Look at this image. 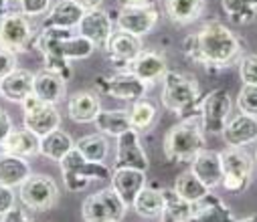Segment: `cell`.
<instances>
[{
  "instance_id": "cell-6",
  "label": "cell",
  "mask_w": 257,
  "mask_h": 222,
  "mask_svg": "<svg viewBox=\"0 0 257 222\" xmlns=\"http://www.w3.org/2000/svg\"><path fill=\"white\" fill-rule=\"evenodd\" d=\"M219 156L223 168L221 186L231 194L245 192L253 178V156L245 147H227V150L219 152Z\"/></svg>"
},
{
  "instance_id": "cell-29",
  "label": "cell",
  "mask_w": 257,
  "mask_h": 222,
  "mask_svg": "<svg viewBox=\"0 0 257 222\" xmlns=\"http://www.w3.org/2000/svg\"><path fill=\"white\" fill-rule=\"evenodd\" d=\"M29 176H31V166L25 158H19V156H13V154L0 156V184L3 186L17 188Z\"/></svg>"
},
{
  "instance_id": "cell-9",
  "label": "cell",
  "mask_w": 257,
  "mask_h": 222,
  "mask_svg": "<svg viewBox=\"0 0 257 222\" xmlns=\"http://www.w3.org/2000/svg\"><path fill=\"white\" fill-rule=\"evenodd\" d=\"M19 198L27 208L35 212L51 210L59 200V186L47 174H31L19 186Z\"/></svg>"
},
{
  "instance_id": "cell-48",
  "label": "cell",
  "mask_w": 257,
  "mask_h": 222,
  "mask_svg": "<svg viewBox=\"0 0 257 222\" xmlns=\"http://www.w3.org/2000/svg\"><path fill=\"white\" fill-rule=\"evenodd\" d=\"M245 3H247L251 9H255V11H257V0H245Z\"/></svg>"
},
{
  "instance_id": "cell-18",
  "label": "cell",
  "mask_w": 257,
  "mask_h": 222,
  "mask_svg": "<svg viewBox=\"0 0 257 222\" xmlns=\"http://www.w3.org/2000/svg\"><path fill=\"white\" fill-rule=\"evenodd\" d=\"M35 73L29 69H15L11 75L0 79V97H5L11 103H25L33 95Z\"/></svg>"
},
{
  "instance_id": "cell-12",
  "label": "cell",
  "mask_w": 257,
  "mask_h": 222,
  "mask_svg": "<svg viewBox=\"0 0 257 222\" xmlns=\"http://www.w3.org/2000/svg\"><path fill=\"white\" fill-rule=\"evenodd\" d=\"M23 125L37 133L39 137L49 135L51 131L59 129L61 125V113L57 111L55 105L41 101L37 95H31L25 103H23Z\"/></svg>"
},
{
  "instance_id": "cell-11",
  "label": "cell",
  "mask_w": 257,
  "mask_h": 222,
  "mask_svg": "<svg viewBox=\"0 0 257 222\" xmlns=\"http://www.w3.org/2000/svg\"><path fill=\"white\" fill-rule=\"evenodd\" d=\"M95 91L105 93L113 99L121 101H138L144 99L148 91V83L136 77L130 71H115L111 77H97L95 79Z\"/></svg>"
},
{
  "instance_id": "cell-47",
  "label": "cell",
  "mask_w": 257,
  "mask_h": 222,
  "mask_svg": "<svg viewBox=\"0 0 257 222\" xmlns=\"http://www.w3.org/2000/svg\"><path fill=\"white\" fill-rule=\"evenodd\" d=\"M235 222H257V216H247V218H241V220H235Z\"/></svg>"
},
{
  "instance_id": "cell-13",
  "label": "cell",
  "mask_w": 257,
  "mask_h": 222,
  "mask_svg": "<svg viewBox=\"0 0 257 222\" xmlns=\"http://www.w3.org/2000/svg\"><path fill=\"white\" fill-rule=\"evenodd\" d=\"M160 19V13L154 5H146V7H121L117 11V15L113 17L115 29L130 33L134 37H144L150 35L152 29L156 27Z\"/></svg>"
},
{
  "instance_id": "cell-17",
  "label": "cell",
  "mask_w": 257,
  "mask_h": 222,
  "mask_svg": "<svg viewBox=\"0 0 257 222\" xmlns=\"http://www.w3.org/2000/svg\"><path fill=\"white\" fill-rule=\"evenodd\" d=\"M85 11L75 3V0H59V3L47 13V19L41 23L39 31L47 29H67L73 31L79 27Z\"/></svg>"
},
{
  "instance_id": "cell-33",
  "label": "cell",
  "mask_w": 257,
  "mask_h": 222,
  "mask_svg": "<svg viewBox=\"0 0 257 222\" xmlns=\"http://www.w3.org/2000/svg\"><path fill=\"white\" fill-rule=\"evenodd\" d=\"M174 190H176L178 196H182L184 200H188V202H192V204H197L199 200H203V198L211 192L190 170H186V172H182V174L176 176V180H174Z\"/></svg>"
},
{
  "instance_id": "cell-43",
  "label": "cell",
  "mask_w": 257,
  "mask_h": 222,
  "mask_svg": "<svg viewBox=\"0 0 257 222\" xmlns=\"http://www.w3.org/2000/svg\"><path fill=\"white\" fill-rule=\"evenodd\" d=\"M3 222H33V220H31V216L27 214V210H25V208L15 206L9 214H5V216H3Z\"/></svg>"
},
{
  "instance_id": "cell-45",
  "label": "cell",
  "mask_w": 257,
  "mask_h": 222,
  "mask_svg": "<svg viewBox=\"0 0 257 222\" xmlns=\"http://www.w3.org/2000/svg\"><path fill=\"white\" fill-rule=\"evenodd\" d=\"M154 5V0H121V7H146Z\"/></svg>"
},
{
  "instance_id": "cell-46",
  "label": "cell",
  "mask_w": 257,
  "mask_h": 222,
  "mask_svg": "<svg viewBox=\"0 0 257 222\" xmlns=\"http://www.w3.org/2000/svg\"><path fill=\"white\" fill-rule=\"evenodd\" d=\"M11 13V0H0V19Z\"/></svg>"
},
{
  "instance_id": "cell-39",
  "label": "cell",
  "mask_w": 257,
  "mask_h": 222,
  "mask_svg": "<svg viewBox=\"0 0 257 222\" xmlns=\"http://www.w3.org/2000/svg\"><path fill=\"white\" fill-rule=\"evenodd\" d=\"M17 3H19V11L29 19L45 15L51 7V0H17Z\"/></svg>"
},
{
  "instance_id": "cell-24",
  "label": "cell",
  "mask_w": 257,
  "mask_h": 222,
  "mask_svg": "<svg viewBox=\"0 0 257 222\" xmlns=\"http://www.w3.org/2000/svg\"><path fill=\"white\" fill-rule=\"evenodd\" d=\"M3 154H13L19 158H33L39 154L41 150V137L33 131H29L27 127L21 129H13L11 135L3 141Z\"/></svg>"
},
{
  "instance_id": "cell-27",
  "label": "cell",
  "mask_w": 257,
  "mask_h": 222,
  "mask_svg": "<svg viewBox=\"0 0 257 222\" xmlns=\"http://www.w3.org/2000/svg\"><path fill=\"white\" fill-rule=\"evenodd\" d=\"M205 9V0H164V15L174 25L195 23Z\"/></svg>"
},
{
  "instance_id": "cell-34",
  "label": "cell",
  "mask_w": 257,
  "mask_h": 222,
  "mask_svg": "<svg viewBox=\"0 0 257 222\" xmlns=\"http://www.w3.org/2000/svg\"><path fill=\"white\" fill-rule=\"evenodd\" d=\"M75 147L91 162H103L109 154V143L103 133H89L75 141Z\"/></svg>"
},
{
  "instance_id": "cell-8",
  "label": "cell",
  "mask_w": 257,
  "mask_h": 222,
  "mask_svg": "<svg viewBox=\"0 0 257 222\" xmlns=\"http://www.w3.org/2000/svg\"><path fill=\"white\" fill-rule=\"evenodd\" d=\"M35 29L31 19L21 11H11L0 19V47L19 55L29 51L35 45Z\"/></svg>"
},
{
  "instance_id": "cell-44",
  "label": "cell",
  "mask_w": 257,
  "mask_h": 222,
  "mask_svg": "<svg viewBox=\"0 0 257 222\" xmlns=\"http://www.w3.org/2000/svg\"><path fill=\"white\" fill-rule=\"evenodd\" d=\"M75 3L87 13V11H95V9H101V3L103 0H75Z\"/></svg>"
},
{
  "instance_id": "cell-19",
  "label": "cell",
  "mask_w": 257,
  "mask_h": 222,
  "mask_svg": "<svg viewBox=\"0 0 257 222\" xmlns=\"http://www.w3.org/2000/svg\"><path fill=\"white\" fill-rule=\"evenodd\" d=\"M127 71L134 73L136 77H140L146 83H154L168 73V61L158 51H142L130 65H127Z\"/></svg>"
},
{
  "instance_id": "cell-41",
  "label": "cell",
  "mask_w": 257,
  "mask_h": 222,
  "mask_svg": "<svg viewBox=\"0 0 257 222\" xmlns=\"http://www.w3.org/2000/svg\"><path fill=\"white\" fill-rule=\"evenodd\" d=\"M13 208H15V192H13V188L0 184V218H3L5 214H9Z\"/></svg>"
},
{
  "instance_id": "cell-2",
  "label": "cell",
  "mask_w": 257,
  "mask_h": 222,
  "mask_svg": "<svg viewBox=\"0 0 257 222\" xmlns=\"http://www.w3.org/2000/svg\"><path fill=\"white\" fill-rule=\"evenodd\" d=\"M33 47L41 51L45 59V69L59 75L63 81L71 79L73 75L69 61L87 59L95 51V45L91 41H87L81 35H73V31H67V29L39 31Z\"/></svg>"
},
{
  "instance_id": "cell-5",
  "label": "cell",
  "mask_w": 257,
  "mask_h": 222,
  "mask_svg": "<svg viewBox=\"0 0 257 222\" xmlns=\"http://www.w3.org/2000/svg\"><path fill=\"white\" fill-rule=\"evenodd\" d=\"M61 174H63V182L69 192H79L83 188H87V184L91 180H111L113 170L107 168L103 162H91L87 160L77 147L63 158L59 162Z\"/></svg>"
},
{
  "instance_id": "cell-40",
  "label": "cell",
  "mask_w": 257,
  "mask_h": 222,
  "mask_svg": "<svg viewBox=\"0 0 257 222\" xmlns=\"http://www.w3.org/2000/svg\"><path fill=\"white\" fill-rule=\"evenodd\" d=\"M15 69H19L17 67V55L0 47V79H5L7 75H11Z\"/></svg>"
},
{
  "instance_id": "cell-7",
  "label": "cell",
  "mask_w": 257,
  "mask_h": 222,
  "mask_svg": "<svg viewBox=\"0 0 257 222\" xmlns=\"http://www.w3.org/2000/svg\"><path fill=\"white\" fill-rule=\"evenodd\" d=\"M127 212L125 202L117 196V192L109 186L89 194L81 206L83 222H121Z\"/></svg>"
},
{
  "instance_id": "cell-26",
  "label": "cell",
  "mask_w": 257,
  "mask_h": 222,
  "mask_svg": "<svg viewBox=\"0 0 257 222\" xmlns=\"http://www.w3.org/2000/svg\"><path fill=\"white\" fill-rule=\"evenodd\" d=\"M99 111V99L91 91H77L67 101V113L75 123H93Z\"/></svg>"
},
{
  "instance_id": "cell-36",
  "label": "cell",
  "mask_w": 257,
  "mask_h": 222,
  "mask_svg": "<svg viewBox=\"0 0 257 222\" xmlns=\"http://www.w3.org/2000/svg\"><path fill=\"white\" fill-rule=\"evenodd\" d=\"M221 7L233 25H249L257 17V11L251 9L245 0H221Z\"/></svg>"
},
{
  "instance_id": "cell-49",
  "label": "cell",
  "mask_w": 257,
  "mask_h": 222,
  "mask_svg": "<svg viewBox=\"0 0 257 222\" xmlns=\"http://www.w3.org/2000/svg\"><path fill=\"white\" fill-rule=\"evenodd\" d=\"M0 222H3V218H0Z\"/></svg>"
},
{
  "instance_id": "cell-21",
  "label": "cell",
  "mask_w": 257,
  "mask_h": 222,
  "mask_svg": "<svg viewBox=\"0 0 257 222\" xmlns=\"http://www.w3.org/2000/svg\"><path fill=\"white\" fill-rule=\"evenodd\" d=\"M144 186H146V172L121 168V170H113L111 174V188L117 192V196L125 202L127 208L134 204L136 196Z\"/></svg>"
},
{
  "instance_id": "cell-22",
  "label": "cell",
  "mask_w": 257,
  "mask_h": 222,
  "mask_svg": "<svg viewBox=\"0 0 257 222\" xmlns=\"http://www.w3.org/2000/svg\"><path fill=\"white\" fill-rule=\"evenodd\" d=\"M223 137H225L227 147H245L249 143H255L257 141V117L247 115V113L235 115L227 123Z\"/></svg>"
},
{
  "instance_id": "cell-16",
  "label": "cell",
  "mask_w": 257,
  "mask_h": 222,
  "mask_svg": "<svg viewBox=\"0 0 257 222\" xmlns=\"http://www.w3.org/2000/svg\"><path fill=\"white\" fill-rule=\"evenodd\" d=\"M113 19L107 11L103 9H95V11H87L77 27V35L85 37L87 41H91L95 45V49H105L113 29Z\"/></svg>"
},
{
  "instance_id": "cell-31",
  "label": "cell",
  "mask_w": 257,
  "mask_h": 222,
  "mask_svg": "<svg viewBox=\"0 0 257 222\" xmlns=\"http://www.w3.org/2000/svg\"><path fill=\"white\" fill-rule=\"evenodd\" d=\"M73 147H75V141H73V137L67 131L55 129L49 135L41 137V150H39V154L45 156L47 160L61 162L63 158H65L73 150Z\"/></svg>"
},
{
  "instance_id": "cell-3",
  "label": "cell",
  "mask_w": 257,
  "mask_h": 222,
  "mask_svg": "<svg viewBox=\"0 0 257 222\" xmlns=\"http://www.w3.org/2000/svg\"><path fill=\"white\" fill-rule=\"evenodd\" d=\"M203 150H205V135H203L201 115L184 117L182 121L174 123L164 135V156L170 162L190 164Z\"/></svg>"
},
{
  "instance_id": "cell-14",
  "label": "cell",
  "mask_w": 257,
  "mask_h": 222,
  "mask_svg": "<svg viewBox=\"0 0 257 222\" xmlns=\"http://www.w3.org/2000/svg\"><path fill=\"white\" fill-rule=\"evenodd\" d=\"M121 168H132V170H140V172H148V168H150L148 154L142 147L140 131H136V129H130L117 137L113 170H121Z\"/></svg>"
},
{
  "instance_id": "cell-4",
  "label": "cell",
  "mask_w": 257,
  "mask_h": 222,
  "mask_svg": "<svg viewBox=\"0 0 257 222\" xmlns=\"http://www.w3.org/2000/svg\"><path fill=\"white\" fill-rule=\"evenodd\" d=\"M160 101L164 109L180 117H190L192 109H197L201 103V87L195 77L178 71H168L162 77Z\"/></svg>"
},
{
  "instance_id": "cell-10",
  "label": "cell",
  "mask_w": 257,
  "mask_h": 222,
  "mask_svg": "<svg viewBox=\"0 0 257 222\" xmlns=\"http://www.w3.org/2000/svg\"><path fill=\"white\" fill-rule=\"evenodd\" d=\"M231 97L225 89H213L209 91L201 103H199V115L203 123V131L211 135H223L229 115H231Z\"/></svg>"
},
{
  "instance_id": "cell-25",
  "label": "cell",
  "mask_w": 257,
  "mask_h": 222,
  "mask_svg": "<svg viewBox=\"0 0 257 222\" xmlns=\"http://www.w3.org/2000/svg\"><path fill=\"white\" fill-rule=\"evenodd\" d=\"M65 81L59 75L51 73L49 69H41L35 73V83H33V95H37L41 101L57 105L63 97H65Z\"/></svg>"
},
{
  "instance_id": "cell-20",
  "label": "cell",
  "mask_w": 257,
  "mask_h": 222,
  "mask_svg": "<svg viewBox=\"0 0 257 222\" xmlns=\"http://www.w3.org/2000/svg\"><path fill=\"white\" fill-rule=\"evenodd\" d=\"M190 172L195 174L209 190L221 186L223 182V168H221V156L215 150H205L197 154V158L190 162Z\"/></svg>"
},
{
  "instance_id": "cell-42",
  "label": "cell",
  "mask_w": 257,
  "mask_h": 222,
  "mask_svg": "<svg viewBox=\"0 0 257 222\" xmlns=\"http://www.w3.org/2000/svg\"><path fill=\"white\" fill-rule=\"evenodd\" d=\"M13 129H15V127H13V119H11L9 111L0 107V145H3V141L11 135Z\"/></svg>"
},
{
  "instance_id": "cell-23",
  "label": "cell",
  "mask_w": 257,
  "mask_h": 222,
  "mask_svg": "<svg viewBox=\"0 0 257 222\" xmlns=\"http://www.w3.org/2000/svg\"><path fill=\"white\" fill-rule=\"evenodd\" d=\"M233 210L213 192H209L203 200H199L192 210L188 222H235Z\"/></svg>"
},
{
  "instance_id": "cell-35",
  "label": "cell",
  "mask_w": 257,
  "mask_h": 222,
  "mask_svg": "<svg viewBox=\"0 0 257 222\" xmlns=\"http://www.w3.org/2000/svg\"><path fill=\"white\" fill-rule=\"evenodd\" d=\"M127 113H130V121H132V127H134L136 131H146V129H150V127L154 125L156 117H158L156 105H154L152 101H148V99H138V101H134L132 109L127 111Z\"/></svg>"
},
{
  "instance_id": "cell-32",
  "label": "cell",
  "mask_w": 257,
  "mask_h": 222,
  "mask_svg": "<svg viewBox=\"0 0 257 222\" xmlns=\"http://www.w3.org/2000/svg\"><path fill=\"white\" fill-rule=\"evenodd\" d=\"M134 212L142 218H158L162 214L164 208V196H162V188H150L144 186L140 190V194L136 196L134 204H132Z\"/></svg>"
},
{
  "instance_id": "cell-15",
  "label": "cell",
  "mask_w": 257,
  "mask_h": 222,
  "mask_svg": "<svg viewBox=\"0 0 257 222\" xmlns=\"http://www.w3.org/2000/svg\"><path fill=\"white\" fill-rule=\"evenodd\" d=\"M105 51H107V57L113 63L115 71H127V65L144 51V47H142L140 37H134L130 33L115 29L105 45Z\"/></svg>"
},
{
  "instance_id": "cell-37",
  "label": "cell",
  "mask_w": 257,
  "mask_h": 222,
  "mask_svg": "<svg viewBox=\"0 0 257 222\" xmlns=\"http://www.w3.org/2000/svg\"><path fill=\"white\" fill-rule=\"evenodd\" d=\"M237 107L241 113L257 117V85H241L237 95Z\"/></svg>"
},
{
  "instance_id": "cell-38",
  "label": "cell",
  "mask_w": 257,
  "mask_h": 222,
  "mask_svg": "<svg viewBox=\"0 0 257 222\" xmlns=\"http://www.w3.org/2000/svg\"><path fill=\"white\" fill-rule=\"evenodd\" d=\"M239 75L243 85H257V55H247L241 59Z\"/></svg>"
},
{
  "instance_id": "cell-30",
  "label": "cell",
  "mask_w": 257,
  "mask_h": 222,
  "mask_svg": "<svg viewBox=\"0 0 257 222\" xmlns=\"http://www.w3.org/2000/svg\"><path fill=\"white\" fill-rule=\"evenodd\" d=\"M93 123L99 133L111 135V137H119L121 133L134 129L130 121V113L123 109H101Z\"/></svg>"
},
{
  "instance_id": "cell-1",
  "label": "cell",
  "mask_w": 257,
  "mask_h": 222,
  "mask_svg": "<svg viewBox=\"0 0 257 222\" xmlns=\"http://www.w3.org/2000/svg\"><path fill=\"white\" fill-rule=\"evenodd\" d=\"M182 53L209 71L225 69L241 55L239 39L219 21L205 23L199 33L182 41Z\"/></svg>"
},
{
  "instance_id": "cell-28",
  "label": "cell",
  "mask_w": 257,
  "mask_h": 222,
  "mask_svg": "<svg viewBox=\"0 0 257 222\" xmlns=\"http://www.w3.org/2000/svg\"><path fill=\"white\" fill-rule=\"evenodd\" d=\"M162 196H164V208L160 214V222H188L190 220L195 204L178 196L174 188H162Z\"/></svg>"
}]
</instances>
